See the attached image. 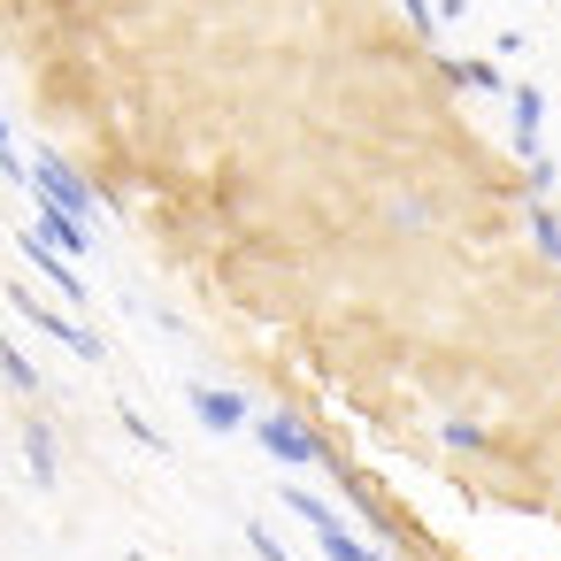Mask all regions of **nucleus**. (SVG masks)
<instances>
[{
	"mask_svg": "<svg viewBox=\"0 0 561 561\" xmlns=\"http://www.w3.org/2000/svg\"><path fill=\"white\" fill-rule=\"evenodd\" d=\"M247 546H254L262 561H300V553H285V538H277L270 523H247Z\"/></svg>",
	"mask_w": 561,
	"mask_h": 561,
	"instance_id": "obj_14",
	"label": "nucleus"
},
{
	"mask_svg": "<svg viewBox=\"0 0 561 561\" xmlns=\"http://www.w3.org/2000/svg\"><path fill=\"white\" fill-rule=\"evenodd\" d=\"M24 461H32V477H39V484H55V431H47L39 415L24 423Z\"/></svg>",
	"mask_w": 561,
	"mask_h": 561,
	"instance_id": "obj_9",
	"label": "nucleus"
},
{
	"mask_svg": "<svg viewBox=\"0 0 561 561\" xmlns=\"http://www.w3.org/2000/svg\"><path fill=\"white\" fill-rule=\"evenodd\" d=\"M185 400H193V415H201L208 431H239V423H247V400H239V392H224V385H193Z\"/></svg>",
	"mask_w": 561,
	"mask_h": 561,
	"instance_id": "obj_7",
	"label": "nucleus"
},
{
	"mask_svg": "<svg viewBox=\"0 0 561 561\" xmlns=\"http://www.w3.org/2000/svg\"><path fill=\"white\" fill-rule=\"evenodd\" d=\"M530 247H538V254L561 270V208H546V201L530 208Z\"/></svg>",
	"mask_w": 561,
	"mask_h": 561,
	"instance_id": "obj_10",
	"label": "nucleus"
},
{
	"mask_svg": "<svg viewBox=\"0 0 561 561\" xmlns=\"http://www.w3.org/2000/svg\"><path fill=\"white\" fill-rule=\"evenodd\" d=\"M9 308H16V316H24V323H32L39 339H55V346H70L78 362H101V339H93V331H85L78 316H62V308H47L39 293H24V285H9Z\"/></svg>",
	"mask_w": 561,
	"mask_h": 561,
	"instance_id": "obj_2",
	"label": "nucleus"
},
{
	"mask_svg": "<svg viewBox=\"0 0 561 561\" xmlns=\"http://www.w3.org/2000/svg\"><path fill=\"white\" fill-rule=\"evenodd\" d=\"M124 431H131V438H139V446H162V431H154V423H147V415H131V408H124Z\"/></svg>",
	"mask_w": 561,
	"mask_h": 561,
	"instance_id": "obj_16",
	"label": "nucleus"
},
{
	"mask_svg": "<svg viewBox=\"0 0 561 561\" xmlns=\"http://www.w3.org/2000/svg\"><path fill=\"white\" fill-rule=\"evenodd\" d=\"M507 108H515V147H523V162H538V124H546V93H538V85H515V93H507Z\"/></svg>",
	"mask_w": 561,
	"mask_h": 561,
	"instance_id": "obj_8",
	"label": "nucleus"
},
{
	"mask_svg": "<svg viewBox=\"0 0 561 561\" xmlns=\"http://www.w3.org/2000/svg\"><path fill=\"white\" fill-rule=\"evenodd\" d=\"M438 438H446L454 454H477V446H484V423H461V415H446V423H438Z\"/></svg>",
	"mask_w": 561,
	"mask_h": 561,
	"instance_id": "obj_13",
	"label": "nucleus"
},
{
	"mask_svg": "<svg viewBox=\"0 0 561 561\" xmlns=\"http://www.w3.org/2000/svg\"><path fill=\"white\" fill-rule=\"evenodd\" d=\"M32 193L55 201V208H70V216H93V185H85L62 154H32Z\"/></svg>",
	"mask_w": 561,
	"mask_h": 561,
	"instance_id": "obj_4",
	"label": "nucleus"
},
{
	"mask_svg": "<svg viewBox=\"0 0 561 561\" xmlns=\"http://www.w3.org/2000/svg\"><path fill=\"white\" fill-rule=\"evenodd\" d=\"M0 377H9L16 392H39V369H32V354H24L16 339H0Z\"/></svg>",
	"mask_w": 561,
	"mask_h": 561,
	"instance_id": "obj_12",
	"label": "nucleus"
},
{
	"mask_svg": "<svg viewBox=\"0 0 561 561\" xmlns=\"http://www.w3.org/2000/svg\"><path fill=\"white\" fill-rule=\"evenodd\" d=\"M400 9H408V24H415L423 39H438V9H431V0H400Z\"/></svg>",
	"mask_w": 561,
	"mask_h": 561,
	"instance_id": "obj_15",
	"label": "nucleus"
},
{
	"mask_svg": "<svg viewBox=\"0 0 561 561\" xmlns=\"http://www.w3.org/2000/svg\"><path fill=\"white\" fill-rule=\"evenodd\" d=\"M254 438H262V454L285 461V469H323V438H316L300 415H254Z\"/></svg>",
	"mask_w": 561,
	"mask_h": 561,
	"instance_id": "obj_3",
	"label": "nucleus"
},
{
	"mask_svg": "<svg viewBox=\"0 0 561 561\" xmlns=\"http://www.w3.org/2000/svg\"><path fill=\"white\" fill-rule=\"evenodd\" d=\"M285 507H293V515H300V523L316 530V546H323V561H385L377 546H362V538H354V530L339 523V507H331V500H316V492H300V484H285Z\"/></svg>",
	"mask_w": 561,
	"mask_h": 561,
	"instance_id": "obj_1",
	"label": "nucleus"
},
{
	"mask_svg": "<svg viewBox=\"0 0 561 561\" xmlns=\"http://www.w3.org/2000/svg\"><path fill=\"white\" fill-rule=\"evenodd\" d=\"M454 70V85H469V93H515L507 78H500V62H446Z\"/></svg>",
	"mask_w": 561,
	"mask_h": 561,
	"instance_id": "obj_11",
	"label": "nucleus"
},
{
	"mask_svg": "<svg viewBox=\"0 0 561 561\" xmlns=\"http://www.w3.org/2000/svg\"><path fill=\"white\" fill-rule=\"evenodd\" d=\"M32 231L47 239V247H62L70 262L93 247V231H85V216H70V208H55V201H39V216H32Z\"/></svg>",
	"mask_w": 561,
	"mask_h": 561,
	"instance_id": "obj_6",
	"label": "nucleus"
},
{
	"mask_svg": "<svg viewBox=\"0 0 561 561\" xmlns=\"http://www.w3.org/2000/svg\"><path fill=\"white\" fill-rule=\"evenodd\" d=\"M16 247H24V262H32V270H39L62 300H70V308H78V300H93V293H85V277H78V262H70L62 247H47L39 231H16Z\"/></svg>",
	"mask_w": 561,
	"mask_h": 561,
	"instance_id": "obj_5",
	"label": "nucleus"
}]
</instances>
